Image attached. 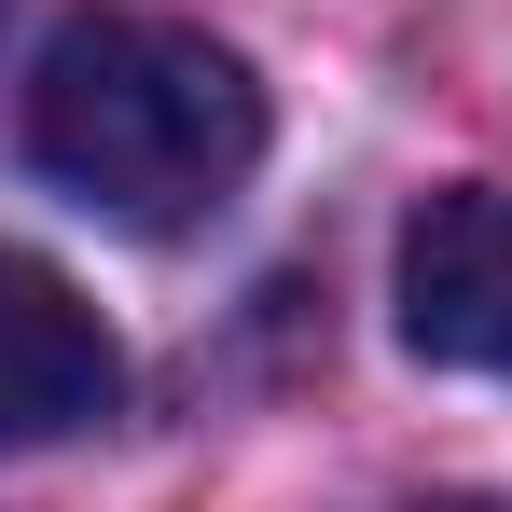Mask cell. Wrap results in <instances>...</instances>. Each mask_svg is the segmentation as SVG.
<instances>
[{
    "label": "cell",
    "mask_w": 512,
    "mask_h": 512,
    "mask_svg": "<svg viewBox=\"0 0 512 512\" xmlns=\"http://www.w3.org/2000/svg\"><path fill=\"white\" fill-rule=\"evenodd\" d=\"M263 139H277V111H263L250 56L208 42V28H180V14H70L42 42L28 153H42V180L70 208L125 222V236L222 222L250 194Z\"/></svg>",
    "instance_id": "obj_1"
},
{
    "label": "cell",
    "mask_w": 512,
    "mask_h": 512,
    "mask_svg": "<svg viewBox=\"0 0 512 512\" xmlns=\"http://www.w3.org/2000/svg\"><path fill=\"white\" fill-rule=\"evenodd\" d=\"M402 346L429 374L512 388V194L499 180H457L402 222Z\"/></svg>",
    "instance_id": "obj_2"
},
{
    "label": "cell",
    "mask_w": 512,
    "mask_h": 512,
    "mask_svg": "<svg viewBox=\"0 0 512 512\" xmlns=\"http://www.w3.org/2000/svg\"><path fill=\"white\" fill-rule=\"evenodd\" d=\"M125 402V346L97 333V305L56 263L0 250V457L14 443H70Z\"/></svg>",
    "instance_id": "obj_3"
},
{
    "label": "cell",
    "mask_w": 512,
    "mask_h": 512,
    "mask_svg": "<svg viewBox=\"0 0 512 512\" xmlns=\"http://www.w3.org/2000/svg\"><path fill=\"white\" fill-rule=\"evenodd\" d=\"M429 512H512V499H429Z\"/></svg>",
    "instance_id": "obj_4"
}]
</instances>
